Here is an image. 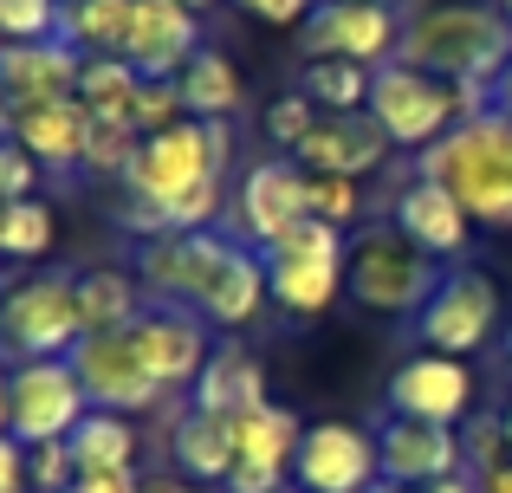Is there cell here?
Returning <instances> with one entry per match:
<instances>
[{"mask_svg": "<svg viewBox=\"0 0 512 493\" xmlns=\"http://www.w3.org/2000/svg\"><path fill=\"white\" fill-rule=\"evenodd\" d=\"M305 429H312V422H299L286 403H266V409H253V416H234L240 461H253V468H279V474H292Z\"/></svg>", "mask_w": 512, "mask_h": 493, "instance_id": "26", "label": "cell"}, {"mask_svg": "<svg viewBox=\"0 0 512 493\" xmlns=\"http://www.w3.org/2000/svg\"><path fill=\"white\" fill-rule=\"evenodd\" d=\"M234 221H240V234H247L253 247H273L279 234H292L299 221H312V208H305V169L292 163V156L253 163L247 176H240V189H234Z\"/></svg>", "mask_w": 512, "mask_h": 493, "instance_id": "16", "label": "cell"}, {"mask_svg": "<svg viewBox=\"0 0 512 493\" xmlns=\"http://www.w3.org/2000/svg\"><path fill=\"white\" fill-rule=\"evenodd\" d=\"M130 20H137V0H72V7H65L59 39H65V46H78L85 59H124Z\"/></svg>", "mask_w": 512, "mask_h": 493, "instance_id": "27", "label": "cell"}, {"mask_svg": "<svg viewBox=\"0 0 512 493\" xmlns=\"http://www.w3.org/2000/svg\"><path fill=\"white\" fill-rule=\"evenodd\" d=\"M85 338L78 318V273H26L0 286V351L13 364L33 357H72Z\"/></svg>", "mask_w": 512, "mask_h": 493, "instance_id": "5", "label": "cell"}, {"mask_svg": "<svg viewBox=\"0 0 512 493\" xmlns=\"http://www.w3.org/2000/svg\"><path fill=\"white\" fill-rule=\"evenodd\" d=\"M143 137L130 124H111V117H91V143H85V176H104V182H124L130 163H137Z\"/></svg>", "mask_w": 512, "mask_h": 493, "instance_id": "32", "label": "cell"}, {"mask_svg": "<svg viewBox=\"0 0 512 493\" xmlns=\"http://www.w3.org/2000/svg\"><path fill=\"white\" fill-rule=\"evenodd\" d=\"M370 117L396 150L422 156L467 117V98H461V85H448V78L422 72V65H409V59H389L383 72H376V85H370Z\"/></svg>", "mask_w": 512, "mask_h": 493, "instance_id": "7", "label": "cell"}, {"mask_svg": "<svg viewBox=\"0 0 512 493\" xmlns=\"http://www.w3.org/2000/svg\"><path fill=\"white\" fill-rule=\"evenodd\" d=\"M143 85H150V78H143L130 59H85V72H78V98H85V111L111 117V124H130Z\"/></svg>", "mask_w": 512, "mask_h": 493, "instance_id": "30", "label": "cell"}, {"mask_svg": "<svg viewBox=\"0 0 512 493\" xmlns=\"http://www.w3.org/2000/svg\"><path fill=\"white\" fill-rule=\"evenodd\" d=\"M480 493H512V461H500V468L480 481Z\"/></svg>", "mask_w": 512, "mask_h": 493, "instance_id": "47", "label": "cell"}, {"mask_svg": "<svg viewBox=\"0 0 512 493\" xmlns=\"http://www.w3.org/2000/svg\"><path fill=\"white\" fill-rule=\"evenodd\" d=\"M130 344L143 351V364H150L156 383H163V396L195 390V377L208 370V357H214L208 318H195L188 305H163V299L143 305V318L130 325Z\"/></svg>", "mask_w": 512, "mask_h": 493, "instance_id": "14", "label": "cell"}, {"mask_svg": "<svg viewBox=\"0 0 512 493\" xmlns=\"http://www.w3.org/2000/svg\"><path fill=\"white\" fill-rule=\"evenodd\" d=\"M91 416V396L78 383L72 357H33L7 370V435L20 448L72 442V429Z\"/></svg>", "mask_w": 512, "mask_h": 493, "instance_id": "8", "label": "cell"}, {"mask_svg": "<svg viewBox=\"0 0 512 493\" xmlns=\"http://www.w3.org/2000/svg\"><path fill=\"white\" fill-rule=\"evenodd\" d=\"M370 85H376V72H370V65H357V59H305L299 78H292V91H305L325 117L370 111Z\"/></svg>", "mask_w": 512, "mask_h": 493, "instance_id": "28", "label": "cell"}, {"mask_svg": "<svg viewBox=\"0 0 512 493\" xmlns=\"http://www.w3.org/2000/svg\"><path fill=\"white\" fill-rule=\"evenodd\" d=\"M221 493H292V474H279V468H253V461H240L234 474H227V487Z\"/></svg>", "mask_w": 512, "mask_h": 493, "instance_id": "41", "label": "cell"}, {"mask_svg": "<svg viewBox=\"0 0 512 493\" xmlns=\"http://www.w3.org/2000/svg\"><path fill=\"white\" fill-rule=\"evenodd\" d=\"M370 493H409V487H396V481H376Z\"/></svg>", "mask_w": 512, "mask_h": 493, "instance_id": "51", "label": "cell"}, {"mask_svg": "<svg viewBox=\"0 0 512 493\" xmlns=\"http://www.w3.org/2000/svg\"><path fill=\"white\" fill-rule=\"evenodd\" d=\"M26 474H33V493H65V487L78 481L72 442H46V448H26Z\"/></svg>", "mask_w": 512, "mask_h": 493, "instance_id": "39", "label": "cell"}, {"mask_svg": "<svg viewBox=\"0 0 512 493\" xmlns=\"http://www.w3.org/2000/svg\"><path fill=\"white\" fill-rule=\"evenodd\" d=\"M169 461L182 481L201 487H227V474L240 468V442H234V416H208V409L188 403L169 429Z\"/></svg>", "mask_w": 512, "mask_h": 493, "instance_id": "21", "label": "cell"}, {"mask_svg": "<svg viewBox=\"0 0 512 493\" xmlns=\"http://www.w3.org/2000/svg\"><path fill=\"white\" fill-rule=\"evenodd\" d=\"M0 493H33V474H26V448L13 435H0Z\"/></svg>", "mask_w": 512, "mask_h": 493, "instance_id": "42", "label": "cell"}, {"mask_svg": "<svg viewBox=\"0 0 512 493\" xmlns=\"http://www.w3.org/2000/svg\"><path fill=\"white\" fill-rule=\"evenodd\" d=\"M266 253V292L286 318H318L331 299L344 292V266H350V234L325 228V221H299L292 234H279Z\"/></svg>", "mask_w": 512, "mask_h": 493, "instance_id": "6", "label": "cell"}, {"mask_svg": "<svg viewBox=\"0 0 512 493\" xmlns=\"http://www.w3.org/2000/svg\"><path fill=\"white\" fill-rule=\"evenodd\" d=\"M143 305H150V292H143V279L130 266H85L78 273V318H85V331H130L143 318Z\"/></svg>", "mask_w": 512, "mask_h": 493, "instance_id": "24", "label": "cell"}, {"mask_svg": "<svg viewBox=\"0 0 512 493\" xmlns=\"http://www.w3.org/2000/svg\"><path fill=\"white\" fill-rule=\"evenodd\" d=\"M201 52V13H188L182 0H137V20H130V46L124 59L137 65L156 85H175L182 65Z\"/></svg>", "mask_w": 512, "mask_h": 493, "instance_id": "17", "label": "cell"}, {"mask_svg": "<svg viewBox=\"0 0 512 493\" xmlns=\"http://www.w3.org/2000/svg\"><path fill=\"white\" fill-rule=\"evenodd\" d=\"M493 111H500V117H512V59H506V72L493 78Z\"/></svg>", "mask_w": 512, "mask_h": 493, "instance_id": "45", "label": "cell"}, {"mask_svg": "<svg viewBox=\"0 0 512 493\" xmlns=\"http://www.w3.org/2000/svg\"><path fill=\"white\" fill-rule=\"evenodd\" d=\"M402 13L383 0H318L312 20L299 26L305 59H357L370 72H383L389 59H402Z\"/></svg>", "mask_w": 512, "mask_h": 493, "instance_id": "9", "label": "cell"}, {"mask_svg": "<svg viewBox=\"0 0 512 493\" xmlns=\"http://www.w3.org/2000/svg\"><path fill=\"white\" fill-rule=\"evenodd\" d=\"M383 7H396V0H383Z\"/></svg>", "mask_w": 512, "mask_h": 493, "instance_id": "55", "label": "cell"}, {"mask_svg": "<svg viewBox=\"0 0 512 493\" xmlns=\"http://www.w3.org/2000/svg\"><path fill=\"white\" fill-rule=\"evenodd\" d=\"M175 91H182L188 117H201V124H221V117H234V111H240V98H247V85H240V65L227 59L221 46H201L195 59L182 65Z\"/></svg>", "mask_w": 512, "mask_h": 493, "instance_id": "25", "label": "cell"}, {"mask_svg": "<svg viewBox=\"0 0 512 493\" xmlns=\"http://www.w3.org/2000/svg\"><path fill=\"white\" fill-rule=\"evenodd\" d=\"M415 331H422L428 351H448V357L480 351V344L500 331V286H493L480 266H448V279H441V292L422 305Z\"/></svg>", "mask_w": 512, "mask_h": 493, "instance_id": "10", "label": "cell"}, {"mask_svg": "<svg viewBox=\"0 0 512 493\" xmlns=\"http://www.w3.org/2000/svg\"><path fill=\"white\" fill-rule=\"evenodd\" d=\"M65 7H72V0H65Z\"/></svg>", "mask_w": 512, "mask_h": 493, "instance_id": "56", "label": "cell"}, {"mask_svg": "<svg viewBox=\"0 0 512 493\" xmlns=\"http://www.w3.org/2000/svg\"><path fill=\"white\" fill-rule=\"evenodd\" d=\"M65 0H0V46H39L59 39Z\"/></svg>", "mask_w": 512, "mask_h": 493, "instance_id": "33", "label": "cell"}, {"mask_svg": "<svg viewBox=\"0 0 512 493\" xmlns=\"http://www.w3.org/2000/svg\"><path fill=\"white\" fill-rule=\"evenodd\" d=\"M0 435H7V370H0Z\"/></svg>", "mask_w": 512, "mask_h": 493, "instance_id": "49", "label": "cell"}, {"mask_svg": "<svg viewBox=\"0 0 512 493\" xmlns=\"http://www.w3.org/2000/svg\"><path fill=\"white\" fill-rule=\"evenodd\" d=\"M389 228H402L422 253H435V260H461L467 241H474V215H467L441 182H428V176H415V182L396 189V202H389Z\"/></svg>", "mask_w": 512, "mask_h": 493, "instance_id": "19", "label": "cell"}, {"mask_svg": "<svg viewBox=\"0 0 512 493\" xmlns=\"http://www.w3.org/2000/svg\"><path fill=\"white\" fill-rule=\"evenodd\" d=\"M318 117H325V111H318V104L305 98V91H286V98L266 104V137L286 143V156H292V150H299V143L318 130Z\"/></svg>", "mask_w": 512, "mask_h": 493, "instance_id": "36", "label": "cell"}, {"mask_svg": "<svg viewBox=\"0 0 512 493\" xmlns=\"http://www.w3.org/2000/svg\"><path fill=\"white\" fill-rule=\"evenodd\" d=\"M188 403L208 409V416H253V409H266V364L247 351V344H234V338L214 344V357L195 377Z\"/></svg>", "mask_w": 512, "mask_h": 493, "instance_id": "23", "label": "cell"}, {"mask_svg": "<svg viewBox=\"0 0 512 493\" xmlns=\"http://www.w3.org/2000/svg\"><path fill=\"white\" fill-rule=\"evenodd\" d=\"M13 137L26 143V156H33L39 169H52V176H72V169H85L91 111H85V98L39 104V111H20V117H13Z\"/></svg>", "mask_w": 512, "mask_h": 493, "instance_id": "22", "label": "cell"}, {"mask_svg": "<svg viewBox=\"0 0 512 493\" xmlns=\"http://www.w3.org/2000/svg\"><path fill=\"white\" fill-rule=\"evenodd\" d=\"M441 260L422 253L402 228L370 221V228L350 241V266H344V292L376 318H422V305L441 292Z\"/></svg>", "mask_w": 512, "mask_h": 493, "instance_id": "4", "label": "cell"}, {"mask_svg": "<svg viewBox=\"0 0 512 493\" xmlns=\"http://www.w3.org/2000/svg\"><path fill=\"white\" fill-rule=\"evenodd\" d=\"M143 493H221V487H201V481H182V474H156V481H143Z\"/></svg>", "mask_w": 512, "mask_h": 493, "instance_id": "44", "label": "cell"}, {"mask_svg": "<svg viewBox=\"0 0 512 493\" xmlns=\"http://www.w3.org/2000/svg\"><path fill=\"white\" fill-rule=\"evenodd\" d=\"M461 455H467V474H474V481H487L500 461H512V448H506V422L493 416V409H474V416L461 422Z\"/></svg>", "mask_w": 512, "mask_h": 493, "instance_id": "35", "label": "cell"}, {"mask_svg": "<svg viewBox=\"0 0 512 493\" xmlns=\"http://www.w3.org/2000/svg\"><path fill=\"white\" fill-rule=\"evenodd\" d=\"M182 7H188V13H214V0H182Z\"/></svg>", "mask_w": 512, "mask_h": 493, "instance_id": "50", "label": "cell"}, {"mask_svg": "<svg viewBox=\"0 0 512 493\" xmlns=\"http://www.w3.org/2000/svg\"><path fill=\"white\" fill-rule=\"evenodd\" d=\"M376 455H383V481L422 493L435 481H448V474L467 468L461 455V429H441V422H415V416H389L376 422Z\"/></svg>", "mask_w": 512, "mask_h": 493, "instance_id": "15", "label": "cell"}, {"mask_svg": "<svg viewBox=\"0 0 512 493\" xmlns=\"http://www.w3.org/2000/svg\"><path fill=\"white\" fill-rule=\"evenodd\" d=\"M500 13H506V20H512V0H500Z\"/></svg>", "mask_w": 512, "mask_h": 493, "instance_id": "54", "label": "cell"}, {"mask_svg": "<svg viewBox=\"0 0 512 493\" xmlns=\"http://www.w3.org/2000/svg\"><path fill=\"white\" fill-rule=\"evenodd\" d=\"M72 370L85 383L91 409H111V416H143V409L163 403V383L150 377L143 351L130 344V331H85L72 351Z\"/></svg>", "mask_w": 512, "mask_h": 493, "instance_id": "11", "label": "cell"}, {"mask_svg": "<svg viewBox=\"0 0 512 493\" xmlns=\"http://www.w3.org/2000/svg\"><path fill=\"white\" fill-rule=\"evenodd\" d=\"M305 208H312V221H325V228H357L363 215V189L350 176H305Z\"/></svg>", "mask_w": 512, "mask_h": 493, "instance_id": "34", "label": "cell"}, {"mask_svg": "<svg viewBox=\"0 0 512 493\" xmlns=\"http://www.w3.org/2000/svg\"><path fill=\"white\" fill-rule=\"evenodd\" d=\"M78 72H85V52L65 46V39L0 46V91H7L13 117L39 111V104H59V98H78Z\"/></svg>", "mask_w": 512, "mask_h": 493, "instance_id": "18", "label": "cell"}, {"mask_svg": "<svg viewBox=\"0 0 512 493\" xmlns=\"http://www.w3.org/2000/svg\"><path fill=\"white\" fill-rule=\"evenodd\" d=\"M506 370H512V331H506Z\"/></svg>", "mask_w": 512, "mask_h": 493, "instance_id": "53", "label": "cell"}, {"mask_svg": "<svg viewBox=\"0 0 512 493\" xmlns=\"http://www.w3.org/2000/svg\"><path fill=\"white\" fill-rule=\"evenodd\" d=\"M39 189V163L26 156V143L13 137H0V208H13V202H26V195Z\"/></svg>", "mask_w": 512, "mask_h": 493, "instance_id": "38", "label": "cell"}, {"mask_svg": "<svg viewBox=\"0 0 512 493\" xmlns=\"http://www.w3.org/2000/svg\"><path fill=\"white\" fill-rule=\"evenodd\" d=\"M234 7L253 13V20H266V26H305L318 0H234Z\"/></svg>", "mask_w": 512, "mask_h": 493, "instance_id": "40", "label": "cell"}, {"mask_svg": "<svg viewBox=\"0 0 512 493\" xmlns=\"http://www.w3.org/2000/svg\"><path fill=\"white\" fill-rule=\"evenodd\" d=\"M500 422H506V448H512V403H506V409H500Z\"/></svg>", "mask_w": 512, "mask_h": 493, "instance_id": "52", "label": "cell"}, {"mask_svg": "<svg viewBox=\"0 0 512 493\" xmlns=\"http://www.w3.org/2000/svg\"><path fill=\"white\" fill-rule=\"evenodd\" d=\"M13 130V104H7V91H0V137Z\"/></svg>", "mask_w": 512, "mask_h": 493, "instance_id": "48", "label": "cell"}, {"mask_svg": "<svg viewBox=\"0 0 512 493\" xmlns=\"http://www.w3.org/2000/svg\"><path fill=\"white\" fill-rule=\"evenodd\" d=\"M52 228H59V221H52V208L39 202V195L0 208V260H46Z\"/></svg>", "mask_w": 512, "mask_h": 493, "instance_id": "31", "label": "cell"}, {"mask_svg": "<svg viewBox=\"0 0 512 493\" xmlns=\"http://www.w3.org/2000/svg\"><path fill=\"white\" fill-rule=\"evenodd\" d=\"M389 150H396V143L376 130V117L357 111V117H318V130L292 150V163H299L305 176H350V182H363L370 169H383Z\"/></svg>", "mask_w": 512, "mask_h": 493, "instance_id": "20", "label": "cell"}, {"mask_svg": "<svg viewBox=\"0 0 512 493\" xmlns=\"http://www.w3.org/2000/svg\"><path fill=\"white\" fill-rule=\"evenodd\" d=\"M383 481L376 429L357 422H312L292 461V493H370Z\"/></svg>", "mask_w": 512, "mask_h": 493, "instance_id": "12", "label": "cell"}, {"mask_svg": "<svg viewBox=\"0 0 512 493\" xmlns=\"http://www.w3.org/2000/svg\"><path fill=\"white\" fill-rule=\"evenodd\" d=\"M389 416H415V422H441V429H461L474 416V370L467 357H448V351H415L396 364L383 390Z\"/></svg>", "mask_w": 512, "mask_h": 493, "instance_id": "13", "label": "cell"}, {"mask_svg": "<svg viewBox=\"0 0 512 493\" xmlns=\"http://www.w3.org/2000/svg\"><path fill=\"white\" fill-rule=\"evenodd\" d=\"M175 124H188V104H182V91L175 85H143L137 91V111H130V130L137 137H163V130H175Z\"/></svg>", "mask_w": 512, "mask_h": 493, "instance_id": "37", "label": "cell"}, {"mask_svg": "<svg viewBox=\"0 0 512 493\" xmlns=\"http://www.w3.org/2000/svg\"><path fill=\"white\" fill-rule=\"evenodd\" d=\"M130 273L143 279L150 299L188 305L195 318H208V331H247L273 305V292H266V253L247 234H227V228L143 241Z\"/></svg>", "mask_w": 512, "mask_h": 493, "instance_id": "1", "label": "cell"}, {"mask_svg": "<svg viewBox=\"0 0 512 493\" xmlns=\"http://www.w3.org/2000/svg\"><path fill=\"white\" fill-rule=\"evenodd\" d=\"M422 493H480V481H474V474H448V481H435V487H422Z\"/></svg>", "mask_w": 512, "mask_h": 493, "instance_id": "46", "label": "cell"}, {"mask_svg": "<svg viewBox=\"0 0 512 493\" xmlns=\"http://www.w3.org/2000/svg\"><path fill=\"white\" fill-rule=\"evenodd\" d=\"M65 493H143L137 474H78Z\"/></svg>", "mask_w": 512, "mask_h": 493, "instance_id": "43", "label": "cell"}, {"mask_svg": "<svg viewBox=\"0 0 512 493\" xmlns=\"http://www.w3.org/2000/svg\"><path fill=\"white\" fill-rule=\"evenodd\" d=\"M402 59L461 91H493L512 59V20L500 0H428L402 26Z\"/></svg>", "mask_w": 512, "mask_h": 493, "instance_id": "2", "label": "cell"}, {"mask_svg": "<svg viewBox=\"0 0 512 493\" xmlns=\"http://www.w3.org/2000/svg\"><path fill=\"white\" fill-rule=\"evenodd\" d=\"M415 176L441 182L480 228H512V117H461L435 150L415 156Z\"/></svg>", "mask_w": 512, "mask_h": 493, "instance_id": "3", "label": "cell"}, {"mask_svg": "<svg viewBox=\"0 0 512 493\" xmlns=\"http://www.w3.org/2000/svg\"><path fill=\"white\" fill-rule=\"evenodd\" d=\"M72 461H78V474H137V422L111 416V409H91L72 429Z\"/></svg>", "mask_w": 512, "mask_h": 493, "instance_id": "29", "label": "cell"}]
</instances>
